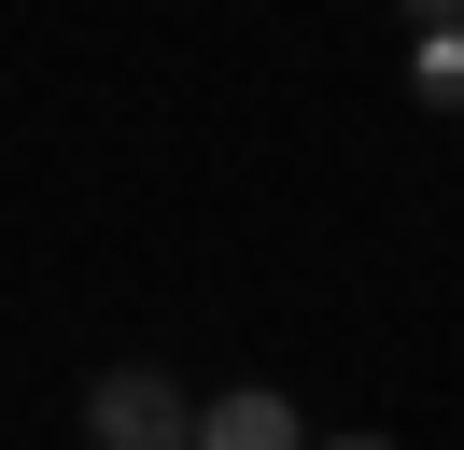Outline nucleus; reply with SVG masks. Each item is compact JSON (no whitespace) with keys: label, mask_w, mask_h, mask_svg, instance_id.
Instances as JSON below:
<instances>
[{"label":"nucleus","mask_w":464,"mask_h":450,"mask_svg":"<svg viewBox=\"0 0 464 450\" xmlns=\"http://www.w3.org/2000/svg\"><path fill=\"white\" fill-rule=\"evenodd\" d=\"M183 450H310V422H295V394L239 380V394H211V408H198V436H183Z\"/></svg>","instance_id":"f03ea898"},{"label":"nucleus","mask_w":464,"mask_h":450,"mask_svg":"<svg viewBox=\"0 0 464 450\" xmlns=\"http://www.w3.org/2000/svg\"><path fill=\"white\" fill-rule=\"evenodd\" d=\"M310 450H394V436H310Z\"/></svg>","instance_id":"39448f33"},{"label":"nucleus","mask_w":464,"mask_h":450,"mask_svg":"<svg viewBox=\"0 0 464 450\" xmlns=\"http://www.w3.org/2000/svg\"><path fill=\"white\" fill-rule=\"evenodd\" d=\"M408 84H422L436 112H464V15H450V28H422V43H408Z\"/></svg>","instance_id":"7ed1b4c3"},{"label":"nucleus","mask_w":464,"mask_h":450,"mask_svg":"<svg viewBox=\"0 0 464 450\" xmlns=\"http://www.w3.org/2000/svg\"><path fill=\"white\" fill-rule=\"evenodd\" d=\"M198 436V394L169 380V366H113V380H85V450H183Z\"/></svg>","instance_id":"f257e3e1"},{"label":"nucleus","mask_w":464,"mask_h":450,"mask_svg":"<svg viewBox=\"0 0 464 450\" xmlns=\"http://www.w3.org/2000/svg\"><path fill=\"white\" fill-rule=\"evenodd\" d=\"M394 15H422V28H450V15H464V0H394Z\"/></svg>","instance_id":"20e7f679"}]
</instances>
